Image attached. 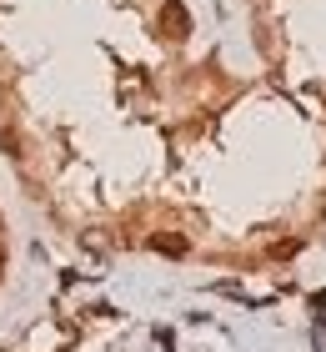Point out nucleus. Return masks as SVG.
<instances>
[{
    "mask_svg": "<svg viewBox=\"0 0 326 352\" xmlns=\"http://www.w3.org/2000/svg\"><path fill=\"white\" fill-rule=\"evenodd\" d=\"M161 25H166L171 36H186V30H191V15H186L181 0H166V10H161Z\"/></svg>",
    "mask_w": 326,
    "mask_h": 352,
    "instance_id": "1",
    "label": "nucleus"
},
{
    "mask_svg": "<svg viewBox=\"0 0 326 352\" xmlns=\"http://www.w3.org/2000/svg\"><path fill=\"white\" fill-rule=\"evenodd\" d=\"M151 247L161 252V257H186V242H181V236H151Z\"/></svg>",
    "mask_w": 326,
    "mask_h": 352,
    "instance_id": "2",
    "label": "nucleus"
},
{
    "mask_svg": "<svg viewBox=\"0 0 326 352\" xmlns=\"http://www.w3.org/2000/svg\"><path fill=\"white\" fill-rule=\"evenodd\" d=\"M0 267H5V252H0Z\"/></svg>",
    "mask_w": 326,
    "mask_h": 352,
    "instance_id": "3",
    "label": "nucleus"
}]
</instances>
